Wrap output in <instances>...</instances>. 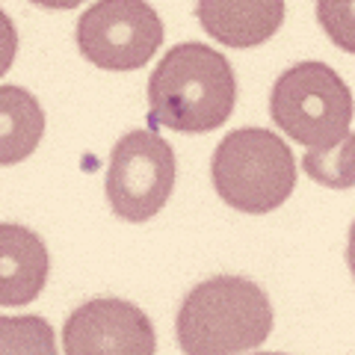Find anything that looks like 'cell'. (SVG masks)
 Instances as JSON below:
<instances>
[{
  "label": "cell",
  "instance_id": "cell-3",
  "mask_svg": "<svg viewBox=\"0 0 355 355\" xmlns=\"http://www.w3.org/2000/svg\"><path fill=\"white\" fill-rule=\"evenodd\" d=\"M214 190L240 214H272L296 187V157L291 146L263 128L231 130L210 163Z\"/></svg>",
  "mask_w": 355,
  "mask_h": 355
},
{
  "label": "cell",
  "instance_id": "cell-17",
  "mask_svg": "<svg viewBox=\"0 0 355 355\" xmlns=\"http://www.w3.org/2000/svg\"><path fill=\"white\" fill-rule=\"evenodd\" d=\"M258 355H284V352H258Z\"/></svg>",
  "mask_w": 355,
  "mask_h": 355
},
{
  "label": "cell",
  "instance_id": "cell-15",
  "mask_svg": "<svg viewBox=\"0 0 355 355\" xmlns=\"http://www.w3.org/2000/svg\"><path fill=\"white\" fill-rule=\"evenodd\" d=\"M33 6H42V9H74L80 6L83 0H30Z\"/></svg>",
  "mask_w": 355,
  "mask_h": 355
},
{
  "label": "cell",
  "instance_id": "cell-6",
  "mask_svg": "<svg viewBox=\"0 0 355 355\" xmlns=\"http://www.w3.org/2000/svg\"><path fill=\"white\" fill-rule=\"evenodd\" d=\"M175 190V151L154 130L125 133L110 154L107 198L125 222L157 216Z\"/></svg>",
  "mask_w": 355,
  "mask_h": 355
},
{
  "label": "cell",
  "instance_id": "cell-16",
  "mask_svg": "<svg viewBox=\"0 0 355 355\" xmlns=\"http://www.w3.org/2000/svg\"><path fill=\"white\" fill-rule=\"evenodd\" d=\"M347 263H349V272L355 279V222L349 225V246H347Z\"/></svg>",
  "mask_w": 355,
  "mask_h": 355
},
{
  "label": "cell",
  "instance_id": "cell-7",
  "mask_svg": "<svg viewBox=\"0 0 355 355\" xmlns=\"http://www.w3.org/2000/svg\"><path fill=\"white\" fill-rule=\"evenodd\" d=\"M65 355H154L157 338L148 314L128 299H89L62 326Z\"/></svg>",
  "mask_w": 355,
  "mask_h": 355
},
{
  "label": "cell",
  "instance_id": "cell-9",
  "mask_svg": "<svg viewBox=\"0 0 355 355\" xmlns=\"http://www.w3.org/2000/svg\"><path fill=\"white\" fill-rule=\"evenodd\" d=\"M284 0H198L196 18L225 48H258L284 24Z\"/></svg>",
  "mask_w": 355,
  "mask_h": 355
},
{
  "label": "cell",
  "instance_id": "cell-13",
  "mask_svg": "<svg viewBox=\"0 0 355 355\" xmlns=\"http://www.w3.org/2000/svg\"><path fill=\"white\" fill-rule=\"evenodd\" d=\"M317 21L335 48L355 53V0H317Z\"/></svg>",
  "mask_w": 355,
  "mask_h": 355
},
{
  "label": "cell",
  "instance_id": "cell-8",
  "mask_svg": "<svg viewBox=\"0 0 355 355\" xmlns=\"http://www.w3.org/2000/svg\"><path fill=\"white\" fill-rule=\"evenodd\" d=\"M51 275V254L36 231L0 222V308H21L39 299Z\"/></svg>",
  "mask_w": 355,
  "mask_h": 355
},
{
  "label": "cell",
  "instance_id": "cell-2",
  "mask_svg": "<svg viewBox=\"0 0 355 355\" xmlns=\"http://www.w3.org/2000/svg\"><path fill=\"white\" fill-rule=\"evenodd\" d=\"M175 331L184 355H243L270 338V296L249 279L216 275L184 296Z\"/></svg>",
  "mask_w": 355,
  "mask_h": 355
},
{
  "label": "cell",
  "instance_id": "cell-14",
  "mask_svg": "<svg viewBox=\"0 0 355 355\" xmlns=\"http://www.w3.org/2000/svg\"><path fill=\"white\" fill-rule=\"evenodd\" d=\"M18 53V30L3 9H0V77H3L15 62Z\"/></svg>",
  "mask_w": 355,
  "mask_h": 355
},
{
  "label": "cell",
  "instance_id": "cell-5",
  "mask_svg": "<svg viewBox=\"0 0 355 355\" xmlns=\"http://www.w3.org/2000/svg\"><path fill=\"white\" fill-rule=\"evenodd\" d=\"M163 44V21L146 0H95L77 21L83 60L104 71H137Z\"/></svg>",
  "mask_w": 355,
  "mask_h": 355
},
{
  "label": "cell",
  "instance_id": "cell-11",
  "mask_svg": "<svg viewBox=\"0 0 355 355\" xmlns=\"http://www.w3.org/2000/svg\"><path fill=\"white\" fill-rule=\"evenodd\" d=\"M302 169L314 184L329 190H349L355 187V133L323 148H308L302 157Z\"/></svg>",
  "mask_w": 355,
  "mask_h": 355
},
{
  "label": "cell",
  "instance_id": "cell-12",
  "mask_svg": "<svg viewBox=\"0 0 355 355\" xmlns=\"http://www.w3.org/2000/svg\"><path fill=\"white\" fill-rule=\"evenodd\" d=\"M0 355H60L44 317H0Z\"/></svg>",
  "mask_w": 355,
  "mask_h": 355
},
{
  "label": "cell",
  "instance_id": "cell-4",
  "mask_svg": "<svg viewBox=\"0 0 355 355\" xmlns=\"http://www.w3.org/2000/svg\"><path fill=\"white\" fill-rule=\"evenodd\" d=\"M270 116L293 142L323 148L349 133L355 98L326 62H296L272 86Z\"/></svg>",
  "mask_w": 355,
  "mask_h": 355
},
{
  "label": "cell",
  "instance_id": "cell-10",
  "mask_svg": "<svg viewBox=\"0 0 355 355\" xmlns=\"http://www.w3.org/2000/svg\"><path fill=\"white\" fill-rule=\"evenodd\" d=\"M44 110L21 86H0V166H15L39 148Z\"/></svg>",
  "mask_w": 355,
  "mask_h": 355
},
{
  "label": "cell",
  "instance_id": "cell-1",
  "mask_svg": "<svg viewBox=\"0 0 355 355\" xmlns=\"http://www.w3.org/2000/svg\"><path fill=\"white\" fill-rule=\"evenodd\" d=\"M237 104V77L219 51L181 42L166 51L148 77L151 128L207 133L225 125Z\"/></svg>",
  "mask_w": 355,
  "mask_h": 355
}]
</instances>
